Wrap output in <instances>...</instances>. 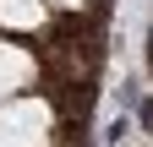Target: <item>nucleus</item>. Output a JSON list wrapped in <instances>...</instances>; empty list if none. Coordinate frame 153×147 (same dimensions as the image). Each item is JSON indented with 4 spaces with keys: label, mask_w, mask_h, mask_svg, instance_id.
Returning <instances> with one entry per match:
<instances>
[{
    "label": "nucleus",
    "mask_w": 153,
    "mask_h": 147,
    "mask_svg": "<svg viewBox=\"0 0 153 147\" xmlns=\"http://www.w3.org/2000/svg\"><path fill=\"white\" fill-rule=\"evenodd\" d=\"M0 22L6 27H38L44 22V6L38 0H0Z\"/></svg>",
    "instance_id": "7ed1b4c3"
},
{
    "label": "nucleus",
    "mask_w": 153,
    "mask_h": 147,
    "mask_svg": "<svg viewBox=\"0 0 153 147\" xmlns=\"http://www.w3.org/2000/svg\"><path fill=\"white\" fill-rule=\"evenodd\" d=\"M44 104L0 109V147H44Z\"/></svg>",
    "instance_id": "f257e3e1"
},
{
    "label": "nucleus",
    "mask_w": 153,
    "mask_h": 147,
    "mask_svg": "<svg viewBox=\"0 0 153 147\" xmlns=\"http://www.w3.org/2000/svg\"><path fill=\"white\" fill-rule=\"evenodd\" d=\"M60 6H82V0H60Z\"/></svg>",
    "instance_id": "20e7f679"
},
{
    "label": "nucleus",
    "mask_w": 153,
    "mask_h": 147,
    "mask_svg": "<svg viewBox=\"0 0 153 147\" xmlns=\"http://www.w3.org/2000/svg\"><path fill=\"white\" fill-rule=\"evenodd\" d=\"M27 71H33V60H27L22 49H16V44H0V98L16 93V87L27 82Z\"/></svg>",
    "instance_id": "f03ea898"
}]
</instances>
